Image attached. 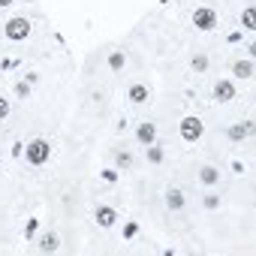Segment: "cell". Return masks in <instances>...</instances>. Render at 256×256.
<instances>
[{
    "label": "cell",
    "instance_id": "6da1fadb",
    "mask_svg": "<svg viewBox=\"0 0 256 256\" xmlns=\"http://www.w3.org/2000/svg\"><path fill=\"white\" fill-rule=\"evenodd\" d=\"M48 157H52V145H48L46 139H36V142H30V145H28V163L42 166Z\"/></svg>",
    "mask_w": 256,
    "mask_h": 256
},
{
    "label": "cell",
    "instance_id": "7a4b0ae2",
    "mask_svg": "<svg viewBox=\"0 0 256 256\" xmlns=\"http://www.w3.org/2000/svg\"><path fill=\"white\" fill-rule=\"evenodd\" d=\"M181 136H184L187 142H196V139L202 136V120H199V118H187V120H181Z\"/></svg>",
    "mask_w": 256,
    "mask_h": 256
},
{
    "label": "cell",
    "instance_id": "3957f363",
    "mask_svg": "<svg viewBox=\"0 0 256 256\" xmlns=\"http://www.w3.org/2000/svg\"><path fill=\"white\" fill-rule=\"evenodd\" d=\"M30 34V22L28 18H12L10 24H6V36L10 40H24Z\"/></svg>",
    "mask_w": 256,
    "mask_h": 256
},
{
    "label": "cell",
    "instance_id": "277c9868",
    "mask_svg": "<svg viewBox=\"0 0 256 256\" xmlns=\"http://www.w3.org/2000/svg\"><path fill=\"white\" fill-rule=\"evenodd\" d=\"M193 24H196L199 30H211V28L217 24L214 10H196V12H193Z\"/></svg>",
    "mask_w": 256,
    "mask_h": 256
},
{
    "label": "cell",
    "instance_id": "5b68a950",
    "mask_svg": "<svg viewBox=\"0 0 256 256\" xmlns=\"http://www.w3.org/2000/svg\"><path fill=\"white\" fill-rule=\"evenodd\" d=\"M214 96H217L220 102H226V100H232V96H235V88H232L229 82H217V88H214Z\"/></svg>",
    "mask_w": 256,
    "mask_h": 256
},
{
    "label": "cell",
    "instance_id": "8992f818",
    "mask_svg": "<svg viewBox=\"0 0 256 256\" xmlns=\"http://www.w3.org/2000/svg\"><path fill=\"white\" fill-rule=\"evenodd\" d=\"M235 76H238V78H250V76H253V64H250V60H238V64H235Z\"/></svg>",
    "mask_w": 256,
    "mask_h": 256
},
{
    "label": "cell",
    "instance_id": "52a82bcc",
    "mask_svg": "<svg viewBox=\"0 0 256 256\" xmlns=\"http://www.w3.org/2000/svg\"><path fill=\"white\" fill-rule=\"evenodd\" d=\"M130 100H133V102H145V100H148V88H145V84H133V88H130Z\"/></svg>",
    "mask_w": 256,
    "mask_h": 256
},
{
    "label": "cell",
    "instance_id": "ba28073f",
    "mask_svg": "<svg viewBox=\"0 0 256 256\" xmlns=\"http://www.w3.org/2000/svg\"><path fill=\"white\" fill-rule=\"evenodd\" d=\"M166 205H169V208H181V205H184V193H181V190H169V193H166Z\"/></svg>",
    "mask_w": 256,
    "mask_h": 256
},
{
    "label": "cell",
    "instance_id": "9c48e42d",
    "mask_svg": "<svg viewBox=\"0 0 256 256\" xmlns=\"http://www.w3.org/2000/svg\"><path fill=\"white\" fill-rule=\"evenodd\" d=\"M96 220H100V226H112L114 223V211L112 208H100L96 211Z\"/></svg>",
    "mask_w": 256,
    "mask_h": 256
},
{
    "label": "cell",
    "instance_id": "30bf717a",
    "mask_svg": "<svg viewBox=\"0 0 256 256\" xmlns=\"http://www.w3.org/2000/svg\"><path fill=\"white\" fill-rule=\"evenodd\" d=\"M139 139H142L145 145L154 142V126H151V124H142V126H139Z\"/></svg>",
    "mask_w": 256,
    "mask_h": 256
},
{
    "label": "cell",
    "instance_id": "8fae6325",
    "mask_svg": "<svg viewBox=\"0 0 256 256\" xmlns=\"http://www.w3.org/2000/svg\"><path fill=\"white\" fill-rule=\"evenodd\" d=\"M202 181H205V184H214V181H217V169H214V166H205V169H202Z\"/></svg>",
    "mask_w": 256,
    "mask_h": 256
},
{
    "label": "cell",
    "instance_id": "7c38bea8",
    "mask_svg": "<svg viewBox=\"0 0 256 256\" xmlns=\"http://www.w3.org/2000/svg\"><path fill=\"white\" fill-rule=\"evenodd\" d=\"M40 247H42V250L48 253V250H54V247H58V238H54V235H42V241H40Z\"/></svg>",
    "mask_w": 256,
    "mask_h": 256
},
{
    "label": "cell",
    "instance_id": "4fadbf2b",
    "mask_svg": "<svg viewBox=\"0 0 256 256\" xmlns=\"http://www.w3.org/2000/svg\"><path fill=\"white\" fill-rule=\"evenodd\" d=\"M247 133H250V124H247V126H232V130H229V136H232V139H244Z\"/></svg>",
    "mask_w": 256,
    "mask_h": 256
},
{
    "label": "cell",
    "instance_id": "5bb4252c",
    "mask_svg": "<svg viewBox=\"0 0 256 256\" xmlns=\"http://www.w3.org/2000/svg\"><path fill=\"white\" fill-rule=\"evenodd\" d=\"M244 28H250V30L256 28V12H253V10H247V12H244Z\"/></svg>",
    "mask_w": 256,
    "mask_h": 256
},
{
    "label": "cell",
    "instance_id": "9a60e30c",
    "mask_svg": "<svg viewBox=\"0 0 256 256\" xmlns=\"http://www.w3.org/2000/svg\"><path fill=\"white\" fill-rule=\"evenodd\" d=\"M108 64H112V70H120V66H124V54H112Z\"/></svg>",
    "mask_w": 256,
    "mask_h": 256
},
{
    "label": "cell",
    "instance_id": "2e32d148",
    "mask_svg": "<svg viewBox=\"0 0 256 256\" xmlns=\"http://www.w3.org/2000/svg\"><path fill=\"white\" fill-rule=\"evenodd\" d=\"M6 114H10V102H6V100H0V120H4Z\"/></svg>",
    "mask_w": 256,
    "mask_h": 256
},
{
    "label": "cell",
    "instance_id": "e0dca14e",
    "mask_svg": "<svg viewBox=\"0 0 256 256\" xmlns=\"http://www.w3.org/2000/svg\"><path fill=\"white\" fill-rule=\"evenodd\" d=\"M12 4V0H0V6H10Z\"/></svg>",
    "mask_w": 256,
    "mask_h": 256
}]
</instances>
